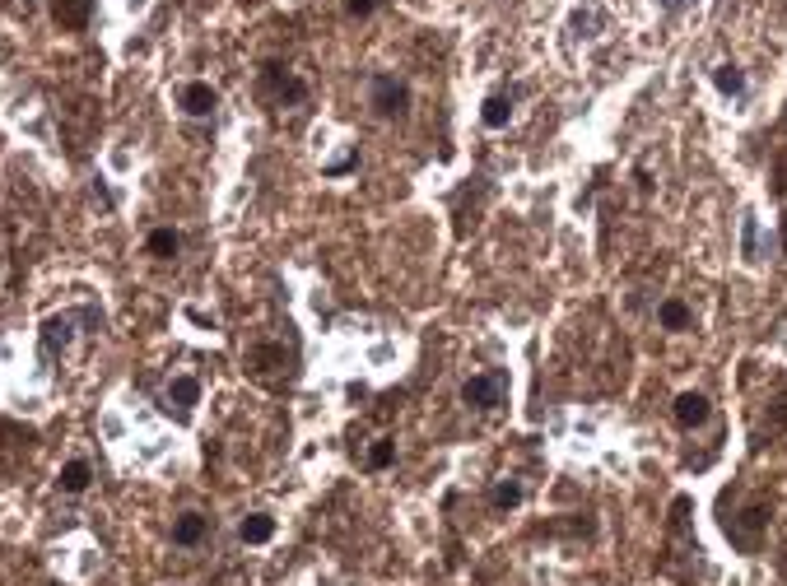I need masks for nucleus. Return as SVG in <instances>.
Returning a JSON list of instances; mask_svg holds the SVG:
<instances>
[{
  "instance_id": "nucleus-9",
  "label": "nucleus",
  "mask_w": 787,
  "mask_h": 586,
  "mask_svg": "<svg viewBox=\"0 0 787 586\" xmlns=\"http://www.w3.org/2000/svg\"><path fill=\"white\" fill-rule=\"evenodd\" d=\"M205 531H210V517H205V512H182V517H173V545H182V549L201 545Z\"/></svg>"
},
{
  "instance_id": "nucleus-20",
  "label": "nucleus",
  "mask_w": 787,
  "mask_h": 586,
  "mask_svg": "<svg viewBox=\"0 0 787 586\" xmlns=\"http://www.w3.org/2000/svg\"><path fill=\"white\" fill-rule=\"evenodd\" d=\"M345 10H350V14H359V19H364V14H373V10H378V0H345Z\"/></svg>"
},
{
  "instance_id": "nucleus-14",
  "label": "nucleus",
  "mask_w": 787,
  "mask_h": 586,
  "mask_svg": "<svg viewBox=\"0 0 787 586\" xmlns=\"http://www.w3.org/2000/svg\"><path fill=\"white\" fill-rule=\"evenodd\" d=\"M522 498H527L522 480H499L494 489H489V507H499V512H513V507H522Z\"/></svg>"
},
{
  "instance_id": "nucleus-16",
  "label": "nucleus",
  "mask_w": 787,
  "mask_h": 586,
  "mask_svg": "<svg viewBox=\"0 0 787 586\" xmlns=\"http://www.w3.org/2000/svg\"><path fill=\"white\" fill-rule=\"evenodd\" d=\"M713 84H718L727 98H746V70L741 66H718L713 70Z\"/></svg>"
},
{
  "instance_id": "nucleus-17",
  "label": "nucleus",
  "mask_w": 787,
  "mask_h": 586,
  "mask_svg": "<svg viewBox=\"0 0 787 586\" xmlns=\"http://www.w3.org/2000/svg\"><path fill=\"white\" fill-rule=\"evenodd\" d=\"M145 247H150V256H159V261H173V256H177V247H182V238H177L173 228H154V233H150V242H145Z\"/></svg>"
},
{
  "instance_id": "nucleus-19",
  "label": "nucleus",
  "mask_w": 787,
  "mask_h": 586,
  "mask_svg": "<svg viewBox=\"0 0 787 586\" xmlns=\"http://www.w3.org/2000/svg\"><path fill=\"white\" fill-rule=\"evenodd\" d=\"M741 252H746V261H760V224H755V214H746V224H741Z\"/></svg>"
},
{
  "instance_id": "nucleus-21",
  "label": "nucleus",
  "mask_w": 787,
  "mask_h": 586,
  "mask_svg": "<svg viewBox=\"0 0 787 586\" xmlns=\"http://www.w3.org/2000/svg\"><path fill=\"white\" fill-rule=\"evenodd\" d=\"M685 5H694V0H662V10H666V14H680Z\"/></svg>"
},
{
  "instance_id": "nucleus-12",
  "label": "nucleus",
  "mask_w": 787,
  "mask_h": 586,
  "mask_svg": "<svg viewBox=\"0 0 787 586\" xmlns=\"http://www.w3.org/2000/svg\"><path fill=\"white\" fill-rule=\"evenodd\" d=\"M56 484H61V493H84L94 484V466H89V461H66L61 475H56Z\"/></svg>"
},
{
  "instance_id": "nucleus-2",
  "label": "nucleus",
  "mask_w": 787,
  "mask_h": 586,
  "mask_svg": "<svg viewBox=\"0 0 787 586\" xmlns=\"http://www.w3.org/2000/svg\"><path fill=\"white\" fill-rule=\"evenodd\" d=\"M722 531H727V540H732L741 554H755L760 540H764V531H769V503H750L746 512L722 517Z\"/></svg>"
},
{
  "instance_id": "nucleus-3",
  "label": "nucleus",
  "mask_w": 787,
  "mask_h": 586,
  "mask_svg": "<svg viewBox=\"0 0 787 586\" xmlns=\"http://www.w3.org/2000/svg\"><path fill=\"white\" fill-rule=\"evenodd\" d=\"M257 94L266 107H289V103H303L308 98V84L299 75H289L285 66H266L257 80Z\"/></svg>"
},
{
  "instance_id": "nucleus-11",
  "label": "nucleus",
  "mask_w": 787,
  "mask_h": 586,
  "mask_svg": "<svg viewBox=\"0 0 787 586\" xmlns=\"http://www.w3.org/2000/svg\"><path fill=\"white\" fill-rule=\"evenodd\" d=\"M238 540H243V545H266V540H275V517L271 512H252V517H243Z\"/></svg>"
},
{
  "instance_id": "nucleus-18",
  "label": "nucleus",
  "mask_w": 787,
  "mask_h": 586,
  "mask_svg": "<svg viewBox=\"0 0 787 586\" xmlns=\"http://www.w3.org/2000/svg\"><path fill=\"white\" fill-rule=\"evenodd\" d=\"M396 461V442L392 438H378L368 447V470H387Z\"/></svg>"
},
{
  "instance_id": "nucleus-1",
  "label": "nucleus",
  "mask_w": 787,
  "mask_h": 586,
  "mask_svg": "<svg viewBox=\"0 0 787 586\" xmlns=\"http://www.w3.org/2000/svg\"><path fill=\"white\" fill-rule=\"evenodd\" d=\"M80 321H94V312L70 307V312H56V317L42 321V331H38V363L42 368H52V363L75 345V326H80Z\"/></svg>"
},
{
  "instance_id": "nucleus-6",
  "label": "nucleus",
  "mask_w": 787,
  "mask_h": 586,
  "mask_svg": "<svg viewBox=\"0 0 787 586\" xmlns=\"http://www.w3.org/2000/svg\"><path fill=\"white\" fill-rule=\"evenodd\" d=\"M201 405V377L191 373H173V382L163 387V410L177 414V419H191V410Z\"/></svg>"
},
{
  "instance_id": "nucleus-10",
  "label": "nucleus",
  "mask_w": 787,
  "mask_h": 586,
  "mask_svg": "<svg viewBox=\"0 0 787 586\" xmlns=\"http://www.w3.org/2000/svg\"><path fill=\"white\" fill-rule=\"evenodd\" d=\"M708 396H699V391H680L676 396V424L680 428H699V424H708Z\"/></svg>"
},
{
  "instance_id": "nucleus-13",
  "label": "nucleus",
  "mask_w": 787,
  "mask_h": 586,
  "mask_svg": "<svg viewBox=\"0 0 787 586\" xmlns=\"http://www.w3.org/2000/svg\"><path fill=\"white\" fill-rule=\"evenodd\" d=\"M508 117H513V94H489L480 121H485L489 131H503V126H508Z\"/></svg>"
},
{
  "instance_id": "nucleus-5",
  "label": "nucleus",
  "mask_w": 787,
  "mask_h": 586,
  "mask_svg": "<svg viewBox=\"0 0 787 586\" xmlns=\"http://www.w3.org/2000/svg\"><path fill=\"white\" fill-rule=\"evenodd\" d=\"M462 400L471 405V410H499L503 400H508V377H503V373H475V377H466Z\"/></svg>"
},
{
  "instance_id": "nucleus-7",
  "label": "nucleus",
  "mask_w": 787,
  "mask_h": 586,
  "mask_svg": "<svg viewBox=\"0 0 787 586\" xmlns=\"http://www.w3.org/2000/svg\"><path fill=\"white\" fill-rule=\"evenodd\" d=\"M173 103L182 107L187 117H210V112L219 107V94L205 80H187V84H177L173 89Z\"/></svg>"
},
{
  "instance_id": "nucleus-8",
  "label": "nucleus",
  "mask_w": 787,
  "mask_h": 586,
  "mask_svg": "<svg viewBox=\"0 0 787 586\" xmlns=\"http://www.w3.org/2000/svg\"><path fill=\"white\" fill-rule=\"evenodd\" d=\"M47 10H52V24L61 33H84L94 19V0H47Z\"/></svg>"
},
{
  "instance_id": "nucleus-15",
  "label": "nucleus",
  "mask_w": 787,
  "mask_h": 586,
  "mask_svg": "<svg viewBox=\"0 0 787 586\" xmlns=\"http://www.w3.org/2000/svg\"><path fill=\"white\" fill-rule=\"evenodd\" d=\"M657 321H662L666 331H690V326H694V312L680 303V298H666V303L657 307Z\"/></svg>"
},
{
  "instance_id": "nucleus-4",
  "label": "nucleus",
  "mask_w": 787,
  "mask_h": 586,
  "mask_svg": "<svg viewBox=\"0 0 787 586\" xmlns=\"http://www.w3.org/2000/svg\"><path fill=\"white\" fill-rule=\"evenodd\" d=\"M368 107L378 112V117L396 121V117H406L410 112V89L396 75H373L368 80Z\"/></svg>"
}]
</instances>
